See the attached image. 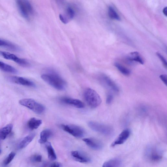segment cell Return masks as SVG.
Returning a JSON list of instances; mask_svg holds the SVG:
<instances>
[{"mask_svg": "<svg viewBox=\"0 0 167 167\" xmlns=\"http://www.w3.org/2000/svg\"><path fill=\"white\" fill-rule=\"evenodd\" d=\"M42 79L49 85L58 90H63L66 88V82L56 72L50 71L41 75Z\"/></svg>", "mask_w": 167, "mask_h": 167, "instance_id": "obj_1", "label": "cell"}, {"mask_svg": "<svg viewBox=\"0 0 167 167\" xmlns=\"http://www.w3.org/2000/svg\"><path fill=\"white\" fill-rule=\"evenodd\" d=\"M84 96L87 104L90 108L93 109L99 107L102 102L100 95L92 89H86L84 93Z\"/></svg>", "mask_w": 167, "mask_h": 167, "instance_id": "obj_2", "label": "cell"}, {"mask_svg": "<svg viewBox=\"0 0 167 167\" xmlns=\"http://www.w3.org/2000/svg\"><path fill=\"white\" fill-rule=\"evenodd\" d=\"M18 10L22 16L29 20L34 13V9L31 4L28 1L18 0L17 1Z\"/></svg>", "mask_w": 167, "mask_h": 167, "instance_id": "obj_3", "label": "cell"}, {"mask_svg": "<svg viewBox=\"0 0 167 167\" xmlns=\"http://www.w3.org/2000/svg\"><path fill=\"white\" fill-rule=\"evenodd\" d=\"M19 103L21 105L39 114L42 113L45 110V108L43 105L32 99H24L19 100Z\"/></svg>", "mask_w": 167, "mask_h": 167, "instance_id": "obj_4", "label": "cell"}, {"mask_svg": "<svg viewBox=\"0 0 167 167\" xmlns=\"http://www.w3.org/2000/svg\"><path fill=\"white\" fill-rule=\"evenodd\" d=\"M88 125L94 131L106 136L111 135L113 133V128L109 125L101 124L95 121H90Z\"/></svg>", "mask_w": 167, "mask_h": 167, "instance_id": "obj_5", "label": "cell"}, {"mask_svg": "<svg viewBox=\"0 0 167 167\" xmlns=\"http://www.w3.org/2000/svg\"><path fill=\"white\" fill-rule=\"evenodd\" d=\"M61 127L65 131L72 135L74 137L80 138L84 136V130L80 127L73 124L62 125Z\"/></svg>", "mask_w": 167, "mask_h": 167, "instance_id": "obj_6", "label": "cell"}, {"mask_svg": "<svg viewBox=\"0 0 167 167\" xmlns=\"http://www.w3.org/2000/svg\"><path fill=\"white\" fill-rule=\"evenodd\" d=\"M146 154L149 160L153 162L160 161L163 158L162 153L160 150L153 147L148 148L146 151Z\"/></svg>", "mask_w": 167, "mask_h": 167, "instance_id": "obj_7", "label": "cell"}, {"mask_svg": "<svg viewBox=\"0 0 167 167\" xmlns=\"http://www.w3.org/2000/svg\"><path fill=\"white\" fill-rule=\"evenodd\" d=\"M60 100L64 104L71 105L76 108L82 109L85 107L84 104L83 102L75 99L64 97L61 98Z\"/></svg>", "mask_w": 167, "mask_h": 167, "instance_id": "obj_8", "label": "cell"}, {"mask_svg": "<svg viewBox=\"0 0 167 167\" xmlns=\"http://www.w3.org/2000/svg\"><path fill=\"white\" fill-rule=\"evenodd\" d=\"M71 155L75 161L80 163H87L91 161L89 157L80 151H72Z\"/></svg>", "mask_w": 167, "mask_h": 167, "instance_id": "obj_9", "label": "cell"}, {"mask_svg": "<svg viewBox=\"0 0 167 167\" xmlns=\"http://www.w3.org/2000/svg\"><path fill=\"white\" fill-rule=\"evenodd\" d=\"M10 79L12 81L18 84L29 87L35 86L33 82L24 78L13 76L11 77Z\"/></svg>", "mask_w": 167, "mask_h": 167, "instance_id": "obj_10", "label": "cell"}, {"mask_svg": "<svg viewBox=\"0 0 167 167\" xmlns=\"http://www.w3.org/2000/svg\"><path fill=\"white\" fill-rule=\"evenodd\" d=\"M130 132L129 129H125L121 132L118 138L112 144V146L123 144L129 137Z\"/></svg>", "mask_w": 167, "mask_h": 167, "instance_id": "obj_11", "label": "cell"}, {"mask_svg": "<svg viewBox=\"0 0 167 167\" xmlns=\"http://www.w3.org/2000/svg\"><path fill=\"white\" fill-rule=\"evenodd\" d=\"M83 140L88 146L93 149L98 150L102 148V144L96 139L92 138H86Z\"/></svg>", "mask_w": 167, "mask_h": 167, "instance_id": "obj_12", "label": "cell"}, {"mask_svg": "<svg viewBox=\"0 0 167 167\" xmlns=\"http://www.w3.org/2000/svg\"><path fill=\"white\" fill-rule=\"evenodd\" d=\"M102 79L105 84L115 92H119V89L116 84L107 75H102Z\"/></svg>", "mask_w": 167, "mask_h": 167, "instance_id": "obj_13", "label": "cell"}, {"mask_svg": "<svg viewBox=\"0 0 167 167\" xmlns=\"http://www.w3.org/2000/svg\"><path fill=\"white\" fill-rule=\"evenodd\" d=\"M0 47L15 51H19L20 50L17 45L8 41L1 39H0Z\"/></svg>", "mask_w": 167, "mask_h": 167, "instance_id": "obj_14", "label": "cell"}, {"mask_svg": "<svg viewBox=\"0 0 167 167\" xmlns=\"http://www.w3.org/2000/svg\"><path fill=\"white\" fill-rule=\"evenodd\" d=\"M42 121L35 118L30 119L28 121L27 125L31 130L36 129L42 124Z\"/></svg>", "mask_w": 167, "mask_h": 167, "instance_id": "obj_15", "label": "cell"}, {"mask_svg": "<svg viewBox=\"0 0 167 167\" xmlns=\"http://www.w3.org/2000/svg\"><path fill=\"white\" fill-rule=\"evenodd\" d=\"M13 126L12 124H8L0 129V139L4 140L11 132Z\"/></svg>", "mask_w": 167, "mask_h": 167, "instance_id": "obj_16", "label": "cell"}, {"mask_svg": "<svg viewBox=\"0 0 167 167\" xmlns=\"http://www.w3.org/2000/svg\"><path fill=\"white\" fill-rule=\"evenodd\" d=\"M35 133L30 134L26 136L20 143L19 148L23 149L26 148L33 139L35 136Z\"/></svg>", "mask_w": 167, "mask_h": 167, "instance_id": "obj_17", "label": "cell"}, {"mask_svg": "<svg viewBox=\"0 0 167 167\" xmlns=\"http://www.w3.org/2000/svg\"><path fill=\"white\" fill-rule=\"evenodd\" d=\"M52 134V132L51 130L48 129L43 130L41 133L39 142L41 144L46 143Z\"/></svg>", "mask_w": 167, "mask_h": 167, "instance_id": "obj_18", "label": "cell"}, {"mask_svg": "<svg viewBox=\"0 0 167 167\" xmlns=\"http://www.w3.org/2000/svg\"><path fill=\"white\" fill-rule=\"evenodd\" d=\"M0 69L2 71L12 73H17L18 70L13 66L1 61H0Z\"/></svg>", "mask_w": 167, "mask_h": 167, "instance_id": "obj_19", "label": "cell"}, {"mask_svg": "<svg viewBox=\"0 0 167 167\" xmlns=\"http://www.w3.org/2000/svg\"><path fill=\"white\" fill-rule=\"evenodd\" d=\"M45 143H46V147L48 158L51 161L55 160L57 159V155L51 143L48 142H47Z\"/></svg>", "mask_w": 167, "mask_h": 167, "instance_id": "obj_20", "label": "cell"}, {"mask_svg": "<svg viewBox=\"0 0 167 167\" xmlns=\"http://www.w3.org/2000/svg\"><path fill=\"white\" fill-rule=\"evenodd\" d=\"M129 60L134 61L143 64L144 63L143 60L138 52H132L129 54L128 56Z\"/></svg>", "mask_w": 167, "mask_h": 167, "instance_id": "obj_21", "label": "cell"}, {"mask_svg": "<svg viewBox=\"0 0 167 167\" xmlns=\"http://www.w3.org/2000/svg\"><path fill=\"white\" fill-rule=\"evenodd\" d=\"M120 164V161L118 159H115L105 162L103 167H119Z\"/></svg>", "mask_w": 167, "mask_h": 167, "instance_id": "obj_22", "label": "cell"}, {"mask_svg": "<svg viewBox=\"0 0 167 167\" xmlns=\"http://www.w3.org/2000/svg\"><path fill=\"white\" fill-rule=\"evenodd\" d=\"M0 54L5 59L13 61L16 63L19 58L18 57L10 53L4 51H0Z\"/></svg>", "mask_w": 167, "mask_h": 167, "instance_id": "obj_23", "label": "cell"}, {"mask_svg": "<svg viewBox=\"0 0 167 167\" xmlns=\"http://www.w3.org/2000/svg\"><path fill=\"white\" fill-rule=\"evenodd\" d=\"M108 14L110 18L119 21L120 18L117 13L111 6H109V8Z\"/></svg>", "mask_w": 167, "mask_h": 167, "instance_id": "obj_24", "label": "cell"}, {"mask_svg": "<svg viewBox=\"0 0 167 167\" xmlns=\"http://www.w3.org/2000/svg\"><path fill=\"white\" fill-rule=\"evenodd\" d=\"M75 15V11L71 7H68L66 10V15H63L69 21L74 18Z\"/></svg>", "mask_w": 167, "mask_h": 167, "instance_id": "obj_25", "label": "cell"}, {"mask_svg": "<svg viewBox=\"0 0 167 167\" xmlns=\"http://www.w3.org/2000/svg\"><path fill=\"white\" fill-rule=\"evenodd\" d=\"M115 65L118 70L123 74L126 75H128L130 74L131 72L129 70L127 69V68L121 65L118 63H115Z\"/></svg>", "mask_w": 167, "mask_h": 167, "instance_id": "obj_26", "label": "cell"}, {"mask_svg": "<svg viewBox=\"0 0 167 167\" xmlns=\"http://www.w3.org/2000/svg\"><path fill=\"white\" fill-rule=\"evenodd\" d=\"M16 155V153L12 152L5 159L4 162V164L5 165L9 164L13 160Z\"/></svg>", "mask_w": 167, "mask_h": 167, "instance_id": "obj_27", "label": "cell"}, {"mask_svg": "<svg viewBox=\"0 0 167 167\" xmlns=\"http://www.w3.org/2000/svg\"><path fill=\"white\" fill-rule=\"evenodd\" d=\"M42 156L39 154L34 155L31 158L32 161L34 162H42Z\"/></svg>", "mask_w": 167, "mask_h": 167, "instance_id": "obj_28", "label": "cell"}, {"mask_svg": "<svg viewBox=\"0 0 167 167\" xmlns=\"http://www.w3.org/2000/svg\"><path fill=\"white\" fill-rule=\"evenodd\" d=\"M156 54L157 56L159 57V58L160 59L161 61V62H162L164 67L166 68L167 62H166V59L160 53H156Z\"/></svg>", "mask_w": 167, "mask_h": 167, "instance_id": "obj_29", "label": "cell"}, {"mask_svg": "<svg viewBox=\"0 0 167 167\" xmlns=\"http://www.w3.org/2000/svg\"><path fill=\"white\" fill-rule=\"evenodd\" d=\"M59 18L61 21L64 24H67L69 22V21L62 14H59Z\"/></svg>", "mask_w": 167, "mask_h": 167, "instance_id": "obj_30", "label": "cell"}, {"mask_svg": "<svg viewBox=\"0 0 167 167\" xmlns=\"http://www.w3.org/2000/svg\"><path fill=\"white\" fill-rule=\"evenodd\" d=\"M113 100V96L111 94H108L107 99H106V103L107 104H110L111 103Z\"/></svg>", "mask_w": 167, "mask_h": 167, "instance_id": "obj_31", "label": "cell"}, {"mask_svg": "<svg viewBox=\"0 0 167 167\" xmlns=\"http://www.w3.org/2000/svg\"><path fill=\"white\" fill-rule=\"evenodd\" d=\"M160 78L161 79L164 84L167 86V76L166 74H162L160 76Z\"/></svg>", "mask_w": 167, "mask_h": 167, "instance_id": "obj_32", "label": "cell"}, {"mask_svg": "<svg viewBox=\"0 0 167 167\" xmlns=\"http://www.w3.org/2000/svg\"><path fill=\"white\" fill-rule=\"evenodd\" d=\"M49 167H63V166L60 163L55 162L51 164Z\"/></svg>", "mask_w": 167, "mask_h": 167, "instance_id": "obj_33", "label": "cell"}, {"mask_svg": "<svg viewBox=\"0 0 167 167\" xmlns=\"http://www.w3.org/2000/svg\"><path fill=\"white\" fill-rule=\"evenodd\" d=\"M163 13L165 15V16H167V7H165L164 8L163 10Z\"/></svg>", "mask_w": 167, "mask_h": 167, "instance_id": "obj_34", "label": "cell"}, {"mask_svg": "<svg viewBox=\"0 0 167 167\" xmlns=\"http://www.w3.org/2000/svg\"><path fill=\"white\" fill-rule=\"evenodd\" d=\"M42 167H48V165L46 163L44 164Z\"/></svg>", "mask_w": 167, "mask_h": 167, "instance_id": "obj_35", "label": "cell"}, {"mask_svg": "<svg viewBox=\"0 0 167 167\" xmlns=\"http://www.w3.org/2000/svg\"><path fill=\"white\" fill-rule=\"evenodd\" d=\"M0 140H1V139H0ZM1 153H2V150L1 149H0V154H1Z\"/></svg>", "mask_w": 167, "mask_h": 167, "instance_id": "obj_36", "label": "cell"}]
</instances>
